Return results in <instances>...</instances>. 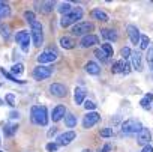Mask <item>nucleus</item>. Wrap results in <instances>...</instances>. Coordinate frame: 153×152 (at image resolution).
<instances>
[{
  "mask_svg": "<svg viewBox=\"0 0 153 152\" xmlns=\"http://www.w3.org/2000/svg\"><path fill=\"white\" fill-rule=\"evenodd\" d=\"M30 119H32L33 124L45 127V125L48 124L47 107H44V106H33L32 110H30Z\"/></svg>",
  "mask_w": 153,
  "mask_h": 152,
  "instance_id": "1",
  "label": "nucleus"
},
{
  "mask_svg": "<svg viewBox=\"0 0 153 152\" xmlns=\"http://www.w3.org/2000/svg\"><path fill=\"white\" fill-rule=\"evenodd\" d=\"M81 17H83V9H81V8L72 9V12H69L68 15H63V17H62L60 26H62V27H68V26L76 23L78 20H81Z\"/></svg>",
  "mask_w": 153,
  "mask_h": 152,
  "instance_id": "2",
  "label": "nucleus"
},
{
  "mask_svg": "<svg viewBox=\"0 0 153 152\" xmlns=\"http://www.w3.org/2000/svg\"><path fill=\"white\" fill-rule=\"evenodd\" d=\"M143 125L140 124V121L137 119H128L122 124V133L126 134V136H131V134H138L141 131Z\"/></svg>",
  "mask_w": 153,
  "mask_h": 152,
  "instance_id": "3",
  "label": "nucleus"
},
{
  "mask_svg": "<svg viewBox=\"0 0 153 152\" xmlns=\"http://www.w3.org/2000/svg\"><path fill=\"white\" fill-rule=\"evenodd\" d=\"M32 26V39H33V44L36 47H41L42 42H44V33H42V24L39 21H35Z\"/></svg>",
  "mask_w": 153,
  "mask_h": 152,
  "instance_id": "4",
  "label": "nucleus"
},
{
  "mask_svg": "<svg viewBox=\"0 0 153 152\" xmlns=\"http://www.w3.org/2000/svg\"><path fill=\"white\" fill-rule=\"evenodd\" d=\"M93 30V24L89 23V21H80L76 23L72 29V33L76 35V36H81V35H89V32Z\"/></svg>",
  "mask_w": 153,
  "mask_h": 152,
  "instance_id": "5",
  "label": "nucleus"
},
{
  "mask_svg": "<svg viewBox=\"0 0 153 152\" xmlns=\"http://www.w3.org/2000/svg\"><path fill=\"white\" fill-rule=\"evenodd\" d=\"M51 74H53V68H48V66H44V65H38L33 69V77L36 80H45V79L51 77Z\"/></svg>",
  "mask_w": 153,
  "mask_h": 152,
  "instance_id": "6",
  "label": "nucleus"
},
{
  "mask_svg": "<svg viewBox=\"0 0 153 152\" xmlns=\"http://www.w3.org/2000/svg\"><path fill=\"white\" fill-rule=\"evenodd\" d=\"M57 57H59V53L56 50H47V51H44L38 56V62L41 65L42 63H51V62L57 60Z\"/></svg>",
  "mask_w": 153,
  "mask_h": 152,
  "instance_id": "7",
  "label": "nucleus"
},
{
  "mask_svg": "<svg viewBox=\"0 0 153 152\" xmlns=\"http://www.w3.org/2000/svg\"><path fill=\"white\" fill-rule=\"evenodd\" d=\"M99 119H101V116L96 112H89L83 119V127L84 128H92L93 125H96L99 122Z\"/></svg>",
  "mask_w": 153,
  "mask_h": 152,
  "instance_id": "8",
  "label": "nucleus"
},
{
  "mask_svg": "<svg viewBox=\"0 0 153 152\" xmlns=\"http://www.w3.org/2000/svg\"><path fill=\"white\" fill-rule=\"evenodd\" d=\"M150 140H152V133H150V130L143 127V128H141V131L138 133V139H137L138 145H141V146L144 148V146L150 145Z\"/></svg>",
  "mask_w": 153,
  "mask_h": 152,
  "instance_id": "9",
  "label": "nucleus"
},
{
  "mask_svg": "<svg viewBox=\"0 0 153 152\" xmlns=\"http://www.w3.org/2000/svg\"><path fill=\"white\" fill-rule=\"evenodd\" d=\"M15 41L21 45V48L24 50V51H27L29 50V42H30V36H29V33L26 32V30H21V32H18L17 35H15Z\"/></svg>",
  "mask_w": 153,
  "mask_h": 152,
  "instance_id": "10",
  "label": "nucleus"
},
{
  "mask_svg": "<svg viewBox=\"0 0 153 152\" xmlns=\"http://www.w3.org/2000/svg\"><path fill=\"white\" fill-rule=\"evenodd\" d=\"M75 137H76V134H75L74 131H65V133H62V134L57 137V145L66 146V145H69L72 140H75Z\"/></svg>",
  "mask_w": 153,
  "mask_h": 152,
  "instance_id": "11",
  "label": "nucleus"
},
{
  "mask_svg": "<svg viewBox=\"0 0 153 152\" xmlns=\"http://www.w3.org/2000/svg\"><path fill=\"white\" fill-rule=\"evenodd\" d=\"M126 30H128V35H129V39H131V42H132V44H140L141 35H140V30H138V27H137V26H132V24H129Z\"/></svg>",
  "mask_w": 153,
  "mask_h": 152,
  "instance_id": "12",
  "label": "nucleus"
},
{
  "mask_svg": "<svg viewBox=\"0 0 153 152\" xmlns=\"http://www.w3.org/2000/svg\"><path fill=\"white\" fill-rule=\"evenodd\" d=\"M50 92H51L54 97H57V98L66 97V88H65L63 85H60V83H53V85L50 86Z\"/></svg>",
  "mask_w": 153,
  "mask_h": 152,
  "instance_id": "13",
  "label": "nucleus"
},
{
  "mask_svg": "<svg viewBox=\"0 0 153 152\" xmlns=\"http://www.w3.org/2000/svg\"><path fill=\"white\" fill-rule=\"evenodd\" d=\"M111 71H113L114 74H119V72H125V74H128V72H129V65H128L125 60H117V62L113 65Z\"/></svg>",
  "mask_w": 153,
  "mask_h": 152,
  "instance_id": "14",
  "label": "nucleus"
},
{
  "mask_svg": "<svg viewBox=\"0 0 153 152\" xmlns=\"http://www.w3.org/2000/svg\"><path fill=\"white\" fill-rule=\"evenodd\" d=\"M98 42H99L98 36H95V35H86V36L81 39V47H84V48H89V47H93V45H96Z\"/></svg>",
  "mask_w": 153,
  "mask_h": 152,
  "instance_id": "15",
  "label": "nucleus"
},
{
  "mask_svg": "<svg viewBox=\"0 0 153 152\" xmlns=\"http://www.w3.org/2000/svg\"><path fill=\"white\" fill-rule=\"evenodd\" d=\"M131 57H132V66H134V69L141 71V69H143V59H141V53H140V51H134V53H131Z\"/></svg>",
  "mask_w": 153,
  "mask_h": 152,
  "instance_id": "16",
  "label": "nucleus"
},
{
  "mask_svg": "<svg viewBox=\"0 0 153 152\" xmlns=\"http://www.w3.org/2000/svg\"><path fill=\"white\" fill-rule=\"evenodd\" d=\"M65 113H66L65 106H57V107L53 110V115H51L53 122H59V121H62V119H63V116H65Z\"/></svg>",
  "mask_w": 153,
  "mask_h": 152,
  "instance_id": "17",
  "label": "nucleus"
},
{
  "mask_svg": "<svg viewBox=\"0 0 153 152\" xmlns=\"http://www.w3.org/2000/svg\"><path fill=\"white\" fill-rule=\"evenodd\" d=\"M84 98H86V91L83 88H75V92H74L75 104H83L84 103Z\"/></svg>",
  "mask_w": 153,
  "mask_h": 152,
  "instance_id": "18",
  "label": "nucleus"
},
{
  "mask_svg": "<svg viewBox=\"0 0 153 152\" xmlns=\"http://www.w3.org/2000/svg\"><path fill=\"white\" fill-rule=\"evenodd\" d=\"M101 35L107 41H117V38H119L116 30H113V29H104V30H101Z\"/></svg>",
  "mask_w": 153,
  "mask_h": 152,
  "instance_id": "19",
  "label": "nucleus"
},
{
  "mask_svg": "<svg viewBox=\"0 0 153 152\" xmlns=\"http://www.w3.org/2000/svg\"><path fill=\"white\" fill-rule=\"evenodd\" d=\"M86 71L92 75H98L101 72V66L96 63V62H87L86 63Z\"/></svg>",
  "mask_w": 153,
  "mask_h": 152,
  "instance_id": "20",
  "label": "nucleus"
},
{
  "mask_svg": "<svg viewBox=\"0 0 153 152\" xmlns=\"http://www.w3.org/2000/svg\"><path fill=\"white\" fill-rule=\"evenodd\" d=\"M60 45H62L65 50H71V48L75 47V41H74L71 36H63V38L60 39Z\"/></svg>",
  "mask_w": 153,
  "mask_h": 152,
  "instance_id": "21",
  "label": "nucleus"
},
{
  "mask_svg": "<svg viewBox=\"0 0 153 152\" xmlns=\"http://www.w3.org/2000/svg\"><path fill=\"white\" fill-rule=\"evenodd\" d=\"M11 15V6L8 3L0 2V18H6Z\"/></svg>",
  "mask_w": 153,
  "mask_h": 152,
  "instance_id": "22",
  "label": "nucleus"
},
{
  "mask_svg": "<svg viewBox=\"0 0 153 152\" xmlns=\"http://www.w3.org/2000/svg\"><path fill=\"white\" fill-rule=\"evenodd\" d=\"M92 15H93V18H96V20H99V21H108V20H110L108 15H107L104 11H101V9H93V11H92Z\"/></svg>",
  "mask_w": 153,
  "mask_h": 152,
  "instance_id": "23",
  "label": "nucleus"
},
{
  "mask_svg": "<svg viewBox=\"0 0 153 152\" xmlns=\"http://www.w3.org/2000/svg\"><path fill=\"white\" fill-rule=\"evenodd\" d=\"M53 8H54V2H42L39 11L44 12V14H50L53 11Z\"/></svg>",
  "mask_w": 153,
  "mask_h": 152,
  "instance_id": "24",
  "label": "nucleus"
},
{
  "mask_svg": "<svg viewBox=\"0 0 153 152\" xmlns=\"http://www.w3.org/2000/svg\"><path fill=\"white\" fill-rule=\"evenodd\" d=\"M152 101H153V95H152V94H146V95L141 98L140 104H141L143 109H149V106L152 104Z\"/></svg>",
  "mask_w": 153,
  "mask_h": 152,
  "instance_id": "25",
  "label": "nucleus"
},
{
  "mask_svg": "<svg viewBox=\"0 0 153 152\" xmlns=\"http://www.w3.org/2000/svg\"><path fill=\"white\" fill-rule=\"evenodd\" d=\"M65 124H66V127H69V128H74L75 125H76V116H74V115H66L65 116Z\"/></svg>",
  "mask_w": 153,
  "mask_h": 152,
  "instance_id": "26",
  "label": "nucleus"
},
{
  "mask_svg": "<svg viewBox=\"0 0 153 152\" xmlns=\"http://www.w3.org/2000/svg\"><path fill=\"white\" fill-rule=\"evenodd\" d=\"M59 12L62 14V15H68L69 12H72V6H71V3H62L60 6H59Z\"/></svg>",
  "mask_w": 153,
  "mask_h": 152,
  "instance_id": "27",
  "label": "nucleus"
},
{
  "mask_svg": "<svg viewBox=\"0 0 153 152\" xmlns=\"http://www.w3.org/2000/svg\"><path fill=\"white\" fill-rule=\"evenodd\" d=\"M17 128H18L17 125H11V124H9V125H6V127H5V136L12 137V136L17 133Z\"/></svg>",
  "mask_w": 153,
  "mask_h": 152,
  "instance_id": "28",
  "label": "nucleus"
},
{
  "mask_svg": "<svg viewBox=\"0 0 153 152\" xmlns=\"http://www.w3.org/2000/svg\"><path fill=\"white\" fill-rule=\"evenodd\" d=\"M2 74L5 75V77H6L8 80H11V82H14V83H24L23 80H17L15 75H12L11 72H8V71H5V69H2Z\"/></svg>",
  "mask_w": 153,
  "mask_h": 152,
  "instance_id": "29",
  "label": "nucleus"
},
{
  "mask_svg": "<svg viewBox=\"0 0 153 152\" xmlns=\"http://www.w3.org/2000/svg\"><path fill=\"white\" fill-rule=\"evenodd\" d=\"M23 71H24V66H23V63H17V65H14V66L11 68V72H12V74H15V75H20V74H23Z\"/></svg>",
  "mask_w": 153,
  "mask_h": 152,
  "instance_id": "30",
  "label": "nucleus"
},
{
  "mask_svg": "<svg viewBox=\"0 0 153 152\" xmlns=\"http://www.w3.org/2000/svg\"><path fill=\"white\" fill-rule=\"evenodd\" d=\"M24 20H26L29 24H33V23L36 21L35 14H33V12H30V11H26V12H24Z\"/></svg>",
  "mask_w": 153,
  "mask_h": 152,
  "instance_id": "31",
  "label": "nucleus"
},
{
  "mask_svg": "<svg viewBox=\"0 0 153 152\" xmlns=\"http://www.w3.org/2000/svg\"><path fill=\"white\" fill-rule=\"evenodd\" d=\"M149 45H150L149 38H147V36H141V39H140V48H141V50H147Z\"/></svg>",
  "mask_w": 153,
  "mask_h": 152,
  "instance_id": "32",
  "label": "nucleus"
},
{
  "mask_svg": "<svg viewBox=\"0 0 153 152\" xmlns=\"http://www.w3.org/2000/svg\"><path fill=\"white\" fill-rule=\"evenodd\" d=\"M95 56H96L98 59H101L102 62H105V60L108 59V56L104 53V50H102V48H96V50H95Z\"/></svg>",
  "mask_w": 153,
  "mask_h": 152,
  "instance_id": "33",
  "label": "nucleus"
},
{
  "mask_svg": "<svg viewBox=\"0 0 153 152\" xmlns=\"http://www.w3.org/2000/svg\"><path fill=\"white\" fill-rule=\"evenodd\" d=\"M146 59H147L149 63H153V44L149 45V48H147V54H146Z\"/></svg>",
  "mask_w": 153,
  "mask_h": 152,
  "instance_id": "34",
  "label": "nucleus"
},
{
  "mask_svg": "<svg viewBox=\"0 0 153 152\" xmlns=\"http://www.w3.org/2000/svg\"><path fill=\"white\" fill-rule=\"evenodd\" d=\"M101 48L104 50V53H105L107 56H113V47H111L110 44H102Z\"/></svg>",
  "mask_w": 153,
  "mask_h": 152,
  "instance_id": "35",
  "label": "nucleus"
},
{
  "mask_svg": "<svg viewBox=\"0 0 153 152\" xmlns=\"http://www.w3.org/2000/svg\"><path fill=\"white\" fill-rule=\"evenodd\" d=\"M113 134H114L113 128H104V130H101V136L102 137H113Z\"/></svg>",
  "mask_w": 153,
  "mask_h": 152,
  "instance_id": "36",
  "label": "nucleus"
},
{
  "mask_svg": "<svg viewBox=\"0 0 153 152\" xmlns=\"http://www.w3.org/2000/svg\"><path fill=\"white\" fill-rule=\"evenodd\" d=\"M120 54H122V60H125V59H128V57L131 56V50H129L128 47H123L122 51H120Z\"/></svg>",
  "mask_w": 153,
  "mask_h": 152,
  "instance_id": "37",
  "label": "nucleus"
},
{
  "mask_svg": "<svg viewBox=\"0 0 153 152\" xmlns=\"http://www.w3.org/2000/svg\"><path fill=\"white\" fill-rule=\"evenodd\" d=\"M57 148H59L57 143H47V146H45V149H47L48 152H56Z\"/></svg>",
  "mask_w": 153,
  "mask_h": 152,
  "instance_id": "38",
  "label": "nucleus"
},
{
  "mask_svg": "<svg viewBox=\"0 0 153 152\" xmlns=\"http://www.w3.org/2000/svg\"><path fill=\"white\" fill-rule=\"evenodd\" d=\"M6 103H8L11 107H14V106H15V97H14L12 94H8V95H6Z\"/></svg>",
  "mask_w": 153,
  "mask_h": 152,
  "instance_id": "39",
  "label": "nucleus"
},
{
  "mask_svg": "<svg viewBox=\"0 0 153 152\" xmlns=\"http://www.w3.org/2000/svg\"><path fill=\"white\" fill-rule=\"evenodd\" d=\"M84 107H86L87 110H95V109H96V104H95L93 101H86V103H84Z\"/></svg>",
  "mask_w": 153,
  "mask_h": 152,
  "instance_id": "40",
  "label": "nucleus"
},
{
  "mask_svg": "<svg viewBox=\"0 0 153 152\" xmlns=\"http://www.w3.org/2000/svg\"><path fill=\"white\" fill-rule=\"evenodd\" d=\"M111 149H113V146H111V143H105L101 149H99V152H111Z\"/></svg>",
  "mask_w": 153,
  "mask_h": 152,
  "instance_id": "41",
  "label": "nucleus"
},
{
  "mask_svg": "<svg viewBox=\"0 0 153 152\" xmlns=\"http://www.w3.org/2000/svg\"><path fill=\"white\" fill-rule=\"evenodd\" d=\"M9 118H12V119H18V118H20V113H18V112H11V113H9Z\"/></svg>",
  "mask_w": 153,
  "mask_h": 152,
  "instance_id": "42",
  "label": "nucleus"
},
{
  "mask_svg": "<svg viewBox=\"0 0 153 152\" xmlns=\"http://www.w3.org/2000/svg\"><path fill=\"white\" fill-rule=\"evenodd\" d=\"M8 30H9L8 27H2V36L8 38V35H9V32H8Z\"/></svg>",
  "mask_w": 153,
  "mask_h": 152,
  "instance_id": "43",
  "label": "nucleus"
},
{
  "mask_svg": "<svg viewBox=\"0 0 153 152\" xmlns=\"http://www.w3.org/2000/svg\"><path fill=\"white\" fill-rule=\"evenodd\" d=\"M141 152H153V148L150 146V145H147V146H144L143 148V151Z\"/></svg>",
  "mask_w": 153,
  "mask_h": 152,
  "instance_id": "44",
  "label": "nucleus"
},
{
  "mask_svg": "<svg viewBox=\"0 0 153 152\" xmlns=\"http://www.w3.org/2000/svg\"><path fill=\"white\" fill-rule=\"evenodd\" d=\"M56 131H57V128H53V130H50V131H48V137L54 136V134H56Z\"/></svg>",
  "mask_w": 153,
  "mask_h": 152,
  "instance_id": "45",
  "label": "nucleus"
},
{
  "mask_svg": "<svg viewBox=\"0 0 153 152\" xmlns=\"http://www.w3.org/2000/svg\"><path fill=\"white\" fill-rule=\"evenodd\" d=\"M152 74H153V63H152Z\"/></svg>",
  "mask_w": 153,
  "mask_h": 152,
  "instance_id": "46",
  "label": "nucleus"
},
{
  "mask_svg": "<svg viewBox=\"0 0 153 152\" xmlns=\"http://www.w3.org/2000/svg\"><path fill=\"white\" fill-rule=\"evenodd\" d=\"M84 152H90V151H87V149H86V151H84Z\"/></svg>",
  "mask_w": 153,
  "mask_h": 152,
  "instance_id": "47",
  "label": "nucleus"
},
{
  "mask_svg": "<svg viewBox=\"0 0 153 152\" xmlns=\"http://www.w3.org/2000/svg\"><path fill=\"white\" fill-rule=\"evenodd\" d=\"M0 152H2V151H0Z\"/></svg>",
  "mask_w": 153,
  "mask_h": 152,
  "instance_id": "48",
  "label": "nucleus"
}]
</instances>
